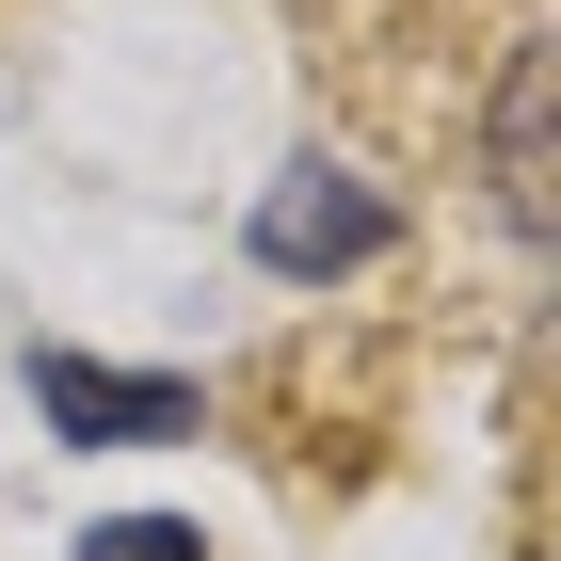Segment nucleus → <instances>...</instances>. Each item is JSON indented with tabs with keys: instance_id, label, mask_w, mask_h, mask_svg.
<instances>
[{
	"instance_id": "f257e3e1",
	"label": "nucleus",
	"mask_w": 561,
	"mask_h": 561,
	"mask_svg": "<svg viewBox=\"0 0 561 561\" xmlns=\"http://www.w3.org/2000/svg\"><path fill=\"white\" fill-rule=\"evenodd\" d=\"M386 241H401L386 193H369V176H337V161H289V176L257 193V273H289V289H305V273H369Z\"/></svg>"
},
{
	"instance_id": "7ed1b4c3",
	"label": "nucleus",
	"mask_w": 561,
	"mask_h": 561,
	"mask_svg": "<svg viewBox=\"0 0 561 561\" xmlns=\"http://www.w3.org/2000/svg\"><path fill=\"white\" fill-rule=\"evenodd\" d=\"M497 176H514V225H546V33L514 48V96H497Z\"/></svg>"
},
{
	"instance_id": "20e7f679",
	"label": "nucleus",
	"mask_w": 561,
	"mask_h": 561,
	"mask_svg": "<svg viewBox=\"0 0 561 561\" xmlns=\"http://www.w3.org/2000/svg\"><path fill=\"white\" fill-rule=\"evenodd\" d=\"M81 561H209L176 514H113V529H81Z\"/></svg>"
},
{
	"instance_id": "f03ea898",
	"label": "nucleus",
	"mask_w": 561,
	"mask_h": 561,
	"mask_svg": "<svg viewBox=\"0 0 561 561\" xmlns=\"http://www.w3.org/2000/svg\"><path fill=\"white\" fill-rule=\"evenodd\" d=\"M33 401H48V433H81V449H161V433H193V386H176V369H96V353H33Z\"/></svg>"
}]
</instances>
